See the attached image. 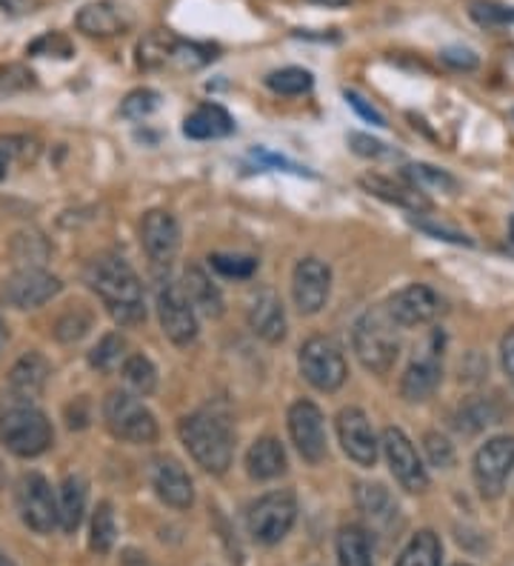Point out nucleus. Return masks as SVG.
<instances>
[{
  "mask_svg": "<svg viewBox=\"0 0 514 566\" xmlns=\"http://www.w3.org/2000/svg\"><path fill=\"white\" fill-rule=\"evenodd\" d=\"M90 290L101 297V304L117 326H140L146 321L144 283L132 270V263L120 255H101L86 270Z\"/></svg>",
  "mask_w": 514,
  "mask_h": 566,
  "instance_id": "1",
  "label": "nucleus"
},
{
  "mask_svg": "<svg viewBox=\"0 0 514 566\" xmlns=\"http://www.w3.org/2000/svg\"><path fill=\"white\" fill-rule=\"evenodd\" d=\"M0 443L14 458H41L55 443V429L41 407L7 392L0 401Z\"/></svg>",
  "mask_w": 514,
  "mask_h": 566,
  "instance_id": "2",
  "label": "nucleus"
},
{
  "mask_svg": "<svg viewBox=\"0 0 514 566\" xmlns=\"http://www.w3.org/2000/svg\"><path fill=\"white\" fill-rule=\"evenodd\" d=\"M178 436L200 470L209 475H227L234 458V438L223 418L212 412L183 415L178 423Z\"/></svg>",
  "mask_w": 514,
  "mask_h": 566,
  "instance_id": "3",
  "label": "nucleus"
},
{
  "mask_svg": "<svg viewBox=\"0 0 514 566\" xmlns=\"http://www.w3.org/2000/svg\"><path fill=\"white\" fill-rule=\"evenodd\" d=\"M395 321L386 310H369L352 326V349L357 360L375 375H386L400 355V340Z\"/></svg>",
  "mask_w": 514,
  "mask_h": 566,
  "instance_id": "4",
  "label": "nucleus"
},
{
  "mask_svg": "<svg viewBox=\"0 0 514 566\" xmlns=\"http://www.w3.org/2000/svg\"><path fill=\"white\" fill-rule=\"evenodd\" d=\"M103 423L112 438L132 443V447H149L160 436L155 412L140 401V395L126 392V389H112L103 398Z\"/></svg>",
  "mask_w": 514,
  "mask_h": 566,
  "instance_id": "5",
  "label": "nucleus"
},
{
  "mask_svg": "<svg viewBox=\"0 0 514 566\" xmlns=\"http://www.w3.org/2000/svg\"><path fill=\"white\" fill-rule=\"evenodd\" d=\"M297 366L308 387L317 392H337L349 378V366L343 355L340 344L329 335H312L303 340L301 353H297Z\"/></svg>",
  "mask_w": 514,
  "mask_h": 566,
  "instance_id": "6",
  "label": "nucleus"
},
{
  "mask_svg": "<svg viewBox=\"0 0 514 566\" xmlns=\"http://www.w3.org/2000/svg\"><path fill=\"white\" fill-rule=\"evenodd\" d=\"M297 521V497L292 490H274L249 506L246 526L252 541L263 546L281 544Z\"/></svg>",
  "mask_w": 514,
  "mask_h": 566,
  "instance_id": "7",
  "label": "nucleus"
},
{
  "mask_svg": "<svg viewBox=\"0 0 514 566\" xmlns=\"http://www.w3.org/2000/svg\"><path fill=\"white\" fill-rule=\"evenodd\" d=\"M155 310H158L160 329L175 346H189L198 340V312L189 304L183 283L160 277L155 290Z\"/></svg>",
  "mask_w": 514,
  "mask_h": 566,
  "instance_id": "8",
  "label": "nucleus"
},
{
  "mask_svg": "<svg viewBox=\"0 0 514 566\" xmlns=\"http://www.w3.org/2000/svg\"><path fill=\"white\" fill-rule=\"evenodd\" d=\"M512 472H514V436L489 438V441L474 452V461H472L474 484H478L480 495L489 497V501L503 495Z\"/></svg>",
  "mask_w": 514,
  "mask_h": 566,
  "instance_id": "9",
  "label": "nucleus"
},
{
  "mask_svg": "<svg viewBox=\"0 0 514 566\" xmlns=\"http://www.w3.org/2000/svg\"><path fill=\"white\" fill-rule=\"evenodd\" d=\"M14 504L23 524L38 535H49L57 526V495L41 472L21 475L14 490Z\"/></svg>",
  "mask_w": 514,
  "mask_h": 566,
  "instance_id": "10",
  "label": "nucleus"
},
{
  "mask_svg": "<svg viewBox=\"0 0 514 566\" xmlns=\"http://www.w3.org/2000/svg\"><path fill=\"white\" fill-rule=\"evenodd\" d=\"M63 292L61 277L46 272L43 266H27V270H18L3 281L0 286V297L3 304L12 306V310H41L49 301H55Z\"/></svg>",
  "mask_w": 514,
  "mask_h": 566,
  "instance_id": "11",
  "label": "nucleus"
},
{
  "mask_svg": "<svg viewBox=\"0 0 514 566\" xmlns=\"http://www.w3.org/2000/svg\"><path fill=\"white\" fill-rule=\"evenodd\" d=\"M380 449H384L386 463H389V472L406 492L420 495V492L429 490V472H426L418 449H415V443L409 441L403 429L386 427L384 436H380Z\"/></svg>",
  "mask_w": 514,
  "mask_h": 566,
  "instance_id": "12",
  "label": "nucleus"
},
{
  "mask_svg": "<svg viewBox=\"0 0 514 566\" xmlns=\"http://www.w3.org/2000/svg\"><path fill=\"white\" fill-rule=\"evenodd\" d=\"M286 427L289 438L295 443L297 455L306 463L317 467V463L326 458V449H329V441H326V421H323V412L315 401L308 398H301L289 407L286 412Z\"/></svg>",
  "mask_w": 514,
  "mask_h": 566,
  "instance_id": "13",
  "label": "nucleus"
},
{
  "mask_svg": "<svg viewBox=\"0 0 514 566\" xmlns=\"http://www.w3.org/2000/svg\"><path fill=\"white\" fill-rule=\"evenodd\" d=\"M335 429L346 458L355 461L357 467H364V470H371L377 458H380V438L371 427L369 415L360 407H343L335 418Z\"/></svg>",
  "mask_w": 514,
  "mask_h": 566,
  "instance_id": "14",
  "label": "nucleus"
},
{
  "mask_svg": "<svg viewBox=\"0 0 514 566\" xmlns=\"http://www.w3.org/2000/svg\"><path fill=\"white\" fill-rule=\"evenodd\" d=\"M440 378H443V335L432 332L423 353L406 366L403 378H400V395L409 403L426 401L440 387Z\"/></svg>",
  "mask_w": 514,
  "mask_h": 566,
  "instance_id": "15",
  "label": "nucleus"
},
{
  "mask_svg": "<svg viewBox=\"0 0 514 566\" xmlns=\"http://www.w3.org/2000/svg\"><path fill=\"white\" fill-rule=\"evenodd\" d=\"M332 270L321 258H303L292 272V301L301 315H317L329 304Z\"/></svg>",
  "mask_w": 514,
  "mask_h": 566,
  "instance_id": "16",
  "label": "nucleus"
},
{
  "mask_svg": "<svg viewBox=\"0 0 514 566\" xmlns=\"http://www.w3.org/2000/svg\"><path fill=\"white\" fill-rule=\"evenodd\" d=\"M386 312H389V318L398 326H403V329L426 326L432 324L440 312H443V297H440L432 286H426V283H409V286H403V290H398L389 297Z\"/></svg>",
  "mask_w": 514,
  "mask_h": 566,
  "instance_id": "17",
  "label": "nucleus"
},
{
  "mask_svg": "<svg viewBox=\"0 0 514 566\" xmlns=\"http://www.w3.org/2000/svg\"><path fill=\"white\" fill-rule=\"evenodd\" d=\"M140 243L155 266H169L180 249V223L166 209H151L140 221Z\"/></svg>",
  "mask_w": 514,
  "mask_h": 566,
  "instance_id": "18",
  "label": "nucleus"
},
{
  "mask_svg": "<svg viewBox=\"0 0 514 566\" xmlns=\"http://www.w3.org/2000/svg\"><path fill=\"white\" fill-rule=\"evenodd\" d=\"M151 486L155 495L171 510H189L195 504V484L186 467L175 458H160L151 470Z\"/></svg>",
  "mask_w": 514,
  "mask_h": 566,
  "instance_id": "19",
  "label": "nucleus"
},
{
  "mask_svg": "<svg viewBox=\"0 0 514 566\" xmlns=\"http://www.w3.org/2000/svg\"><path fill=\"white\" fill-rule=\"evenodd\" d=\"M52 366L41 353H23L9 369V395L23 398V401H38L49 384Z\"/></svg>",
  "mask_w": 514,
  "mask_h": 566,
  "instance_id": "20",
  "label": "nucleus"
},
{
  "mask_svg": "<svg viewBox=\"0 0 514 566\" xmlns=\"http://www.w3.org/2000/svg\"><path fill=\"white\" fill-rule=\"evenodd\" d=\"M249 326L258 338L266 344H281L286 338V310H283L281 297L272 290H261L249 304Z\"/></svg>",
  "mask_w": 514,
  "mask_h": 566,
  "instance_id": "21",
  "label": "nucleus"
},
{
  "mask_svg": "<svg viewBox=\"0 0 514 566\" xmlns=\"http://www.w3.org/2000/svg\"><path fill=\"white\" fill-rule=\"evenodd\" d=\"M75 27L90 38H115L129 27V18L124 14V9H117L109 0H97V3H86L77 12Z\"/></svg>",
  "mask_w": 514,
  "mask_h": 566,
  "instance_id": "22",
  "label": "nucleus"
},
{
  "mask_svg": "<svg viewBox=\"0 0 514 566\" xmlns=\"http://www.w3.org/2000/svg\"><path fill=\"white\" fill-rule=\"evenodd\" d=\"M289 458L286 449L277 438L266 436L258 438V441L249 447L246 452V472L252 481H274V478L286 475Z\"/></svg>",
  "mask_w": 514,
  "mask_h": 566,
  "instance_id": "23",
  "label": "nucleus"
},
{
  "mask_svg": "<svg viewBox=\"0 0 514 566\" xmlns=\"http://www.w3.org/2000/svg\"><path fill=\"white\" fill-rule=\"evenodd\" d=\"M183 292L189 297V304L195 306L198 315L203 318H220L227 312V301H223V292L214 286V281L206 275L200 266H186L183 272Z\"/></svg>",
  "mask_w": 514,
  "mask_h": 566,
  "instance_id": "24",
  "label": "nucleus"
},
{
  "mask_svg": "<svg viewBox=\"0 0 514 566\" xmlns=\"http://www.w3.org/2000/svg\"><path fill=\"white\" fill-rule=\"evenodd\" d=\"M86 501H90V481L83 475H66L61 490H57V526L66 535L77 532L86 515Z\"/></svg>",
  "mask_w": 514,
  "mask_h": 566,
  "instance_id": "25",
  "label": "nucleus"
},
{
  "mask_svg": "<svg viewBox=\"0 0 514 566\" xmlns=\"http://www.w3.org/2000/svg\"><path fill=\"white\" fill-rule=\"evenodd\" d=\"M234 132V120L220 104H203L183 120V135L192 140L227 138Z\"/></svg>",
  "mask_w": 514,
  "mask_h": 566,
  "instance_id": "26",
  "label": "nucleus"
},
{
  "mask_svg": "<svg viewBox=\"0 0 514 566\" xmlns=\"http://www.w3.org/2000/svg\"><path fill=\"white\" fill-rule=\"evenodd\" d=\"M360 187H364L369 195H375V198H380V201L411 209V212L429 209V201H426V195L420 192V189L395 184V180L384 178V175H364V178H360Z\"/></svg>",
  "mask_w": 514,
  "mask_h": 566,
  "instance_id": "27",
  "label": "nucleus"
},
{
  "mask_svg": "<svg viewBox=\"0 0 514 566\" xmlns=\"http://www.w3.org/2000/svg\"><path fill=\"white\" fill-rule=\"evenodd\" d=\"M355 501L357 510L364 512L366 518H371V524H391L398 515V504L391 501L384 484H357Z\"/></svg>",
  "mask_w": 514,
  "mask_h": 566,
  "instance_id": "28",
  "label": "nucleus"
},
{
  "mask_svg": "<svg viewBox=\"0 0 514 566\" xmlns=\"http://www.w3.org/2000/svg\"><path fill=\"white\" fill-rule=\"evenodd\" d=\"M337 564L340 566H371L369 535L360 524H346L337 532Z\"/></svg>",
  "mask_w": 514,
  "mask_h": 566,
  "instance_id": "29",
  "label": "nucleus"
},
{
  "mask_svg": "<svg viewBox=\"0 0 514 566\" xmlns=\"http://www.w3.org/2000/svg\"><path fill=\"white\" fill-rule=\"evenodd\" d=\"M180 38H175L171 32H164V29H155L149 35L140 38L137 43V66L144 70H160L166 63H171L175 57V49H178Z\"/></svg>",
  "mask_w": 514,
  "mask_h": 566,
  "instance_id": "30",
  "label": "nucleus"
},
{
  "mask_svg": "<svg viewBox=\"0 0 514 566\" xmlns=\"http://www.w3.org/2000/svg\"><path fill=\"white\" fill-rule=\"evenodd\" d=\"M440 560H443L440 538L432 530H423L406 544V549L400 553L398 564L395 566H440Z\"/></svg>",
  "mask_w": 514,
  "mask_h": 566,
  "instance_id": "31",
  "label": "nucleus"
},
{
  "mask_svg": "<svg viewBox=\"0 0 514 566\" xmlns=\"http://www.w3.org/2000/svg\"><path fill=\"white\" fill-rule=\"evenodd\" d=\"M120 375H124L132 392L140 395V398H149L158 389V369H155V364L144 353L126 355L124 366H120Z\"/></svg>",
  "mask_w": 514,
  "mask_h": 566,
  "instance_id": "32",
  "label": "nucleus"
},
{
  "mask_svg": "<svg viewBox=\"0 0 514 566\" xmlns=\"http://www.w3.org/2000/svg\"><path fill=\"white\" fill-rule=\"evenodd\" d=\"M115 538H117L115 512H112L109 501H101V504H97V510L92 512V526H90L92 553L109 555L112 546H115Z\"/></svg>",
  "mask_w": 514,
  "mask_h": 566,
  "instance_id": "33",
  "label": "nucleus"
},
{
  "mask_svg": "<svg viewBox=\"0 0 514 566\" xmlns=\"http://www.w3.org/2000/svg\"><path fill=\"white\" fill-rule=\"evenodd\" d=\"M403 175L411 180V187L420 189V192H445V195L458 192V180H454L449 172H443V169H438V166L411 164L406 166Z\"/></svg>",
  "mask_w": 514,
  "mask_h": 566,
  "instance_id": "34",
  "label": "nucleus"
},
{
  "mask_svg": "<svg viewBox=\"0 0 514 566\" xmlns=\"http://www.w3.org/2000/svg\"><path fill=\"white\" fill-rule=\"evenodd\" d=\"M126 360V340L117 335V332H109L97 340V346L90 353V364L95 366L97 373H112L117 366H124Z\"/></svg>",
  "mask_w": 514,
  "mask_h": 566,
  "instance_id": "35",
  "label": "nucleus"
},
{
  "mask_svg": "<svg viewBox=\"0 0 514 566\" xmlns=\"http://www.w3.org/2000/svg\"><path fill=\"white\" fill-rule=\"evenodd\" d=\"M312 72L301 70V66H286V70H277L266 77V86L277 95H303V92L312 90Z\"/></svg>",
  "mask_w": 514,
  "mask_h": 566,
  "instance_id": "36",
  "label": "nucleus"
},
{
  "mask_svg": "<svg viewBox=\"0 0 514 566\" xmlns=\"http://www.w3.org/2000/svg\"><path fill=\"white\" fill-rule=\"evenodd\" d=\"M212 270L223 277H234V281H246L258 272V261L249 255H232V252H214L209 258Z\"/></svg>",
  "mask_w": 514,
  "mask_h": 566,
  "instance_id": "37",
  "label": "nucleus"
},
{
  "mask_svg": "<svg viewBox=\"0 0 514 566\" xmlns=\"http://www.w3.org/2000/svg\"><path fill=\"white\" fill-rule=\"evenodd\" d=\"M34 86V72L23 63H3L0 66V97L23 95Z\"/></svg>",
  "mask_w": 514,
  "mask_h": 566,
  "instance_id": "38",
  "label": "nucleus"
},
{
  "mask_svg": "<svg viewBox=\"0 0 514 566\" xmlns=\"http://www.w3.org/2000/svg\"><path fill=\"white\" fill-rule=\"evenodd\" d=\"M469 14L480 27H508V23H514V7L494 3V0H472Z\"/></svg>",
  "mask_w": 514,
  "mask_h": 566,
  "instance_id": "39",
  "label": "nucleus"
},
{
  "mask_svg": "<svg viewBox=\"0 0 514 566\" xmlns=\"http://www.w3.org/2000/svg\"><path fill=\"white\" fill-rule=\"evenodd\" d=\"M158 106H160V92L144 86V90H135L124 97V104H120V115L129 120H144V118H149L151 112L158 109Z\"/></svg>",
  "mask_w": 514,
  "mask_h": 566,
  "instance_id": "40",
  "label": "nucleus"
},
{
  "mask_svg": "<svg viewBox=\"0 0 514 566\" xmlns=\"http://www.w3.org/2000/svg\"><path fill=\"white\" fill-rule=\"evenodd\" d=\"M92 329V315L86 310H69L55 324V338L61 344H75Z\"/></svg>",
  "mask_w": 514,
  "mask_h": 566,
  "instance_id": "41",
  "label": "nucleus"
},
{
  "mask_svg": "<svg viewBox=\"0 0 514 566\" xmlns=\"http://www.w3.org/2000/svg\"><path fill=\"white\" fill-rule=\"evenodd\" d=\"M497 421V412L492 409L489 401H472L460 409L458 415V429L460 432H480L483 427Z\"/></svg>",
  "mask_w": 514,
  "mask_h": 566,
  "instance_id": "42",
  "label": "nucleus"
},
{
  "mask_svg": "<svg viewBox=\"0 0 514 566\" xmlns=\"http://www.w3.org/2000/svg\"><path fill=\"white\" fill-rule=\"evenodd\" d=\"M423 452L426 458H429V463L438 467V470H449L454 463V447L449 443V438L440 436V432H426Z\"/></svg>",
  "mask_w": 514,
  "mask_h": 566,
  "instance_id": "43",
  "label": "nucleus"
},
{
  "mask_svg": "<svg viewBox=\"0 0 514 566\" xmlns=\"http://www.w3.org/2000/svg\"><path fill=\"white\" fill-rule=\"evenodd\" d=\"M214 49L203 46V43H186L178 41V49H175V57L171 61L180 63V66H189V70H200L209 61H214Z\"/></svg>",
  "mask_w": 514,
  "mask_h": 566,
  "instance_id": "44",
  "label": "nucleus"
},
{
  "mask_svg": "<svg viewBox=\"0 0 514 566\" xmlns=\"http://www.w3.org/2000/svg\"><path fill=\"white\" fill-rule=\"evenodd\" d=\"M29 52L32 55H57V57H69L72 55V43L66 41L57 32H49V35L38 38L34 43H29Z\"/></svg>",
  "mask_w": 514,
  "mask_h": 566,
  "instance_id": "45",
  "label": "nucleus"
},
{
  "mask_svg": "<svg viewBox=\"0 0 514 566\" xmlns=\"http://www.w3.org/2000/svg\"><path fill=\"white\" fill-rule=\"evenodd\" d=\"M411 223L418 229H423L426 235L438 238V241H449V243H463V247H472V241H469L463 232H458V229L452 227H443V223H432V221H423V218H411Z\"/></svg>",
  "mask_w": 514,
  "mask_h": 566,
  "instance_id": "46",
  "label": "nucleus"
},
{
  "mask_svg": "<svg viewBox=\"0 0 514 566\" xmlns=\"http://www.w3.org/2000/svg\"><path fill=\"white\" fill-rule=\"evenodd\" d=\"M349 146L360 155V158H389L391 155V149H386V144L369 138V135H364V132H352Z\"/></svg>",
  "mask_w": 514,
  "mask_h": 566,
  "instance_id": "47",
  "label": "nucleus"
},
{
  "mask_svg": "<svg viewBox=\"0 0 514 566\" xmlns=\"http://www.w3.org/2000/svg\"><path fill=\"white\" fill-rule=\"evenodd\" d=\"M343 95H346L349 106L357 112V115H360V118L369 120V124H375V126H386L384 115H380V112H377L375 106H371L364 95H357V92H349V90L343 92Z\"/></svg>",
  "mask_w": 514,
  "mask_h": 566,
  "instance_id": "48",
  "label": "nucleus"
},
{
  "mask_svg": "<svg viewBox=\"0 0 514 566\" xmlns=\"http://www.w3.org/2000/svg\"><path fill=\"white\" fill-rule=\"evenodd\" d=\"M440 57H443V63H449V66H454V70H474L478 66V55H474L472 49H443L440 52Z\"/></svg>",
  "mask_w": 514,
  "mask_h": 566,
  "instance_id": "49",
  "label": "nucleus"
},
{
  "mask_svg": "<svg viewBox=\"0 0 514 566\" xmlns=\"http://www.w3.org/2000/svg\"><path fill=\"white\" fill-rule=\"evenodd\" d=\"M501 364H503V373H506L508 384L514 387V326L506 329V335L501 338Z\"/></svg>",
  "mask_w": 514,
  "mask_h": 566,
  "instance_id": "50",
  "label": "nucleus"
},
{
  "mask_svg": "<svg viewBox=\"0 0 514 566\" xmlns=\"http://www.w3.org/2000/svg\"><path fill=\"white\" fill-rule=\"evenodd\" d=\"M254 158L266 160V164H272V166H281V169H286V172H295V175H312V172H308V169H303V166L292 164V160H286V158H277V155H272V153H261V149H258V153H254Z\"/></svg>",
  "mask_w": 514,
  "mask_h": 566,
  "instance_id": "51",
  "label": "nucleus"
},
{
  "mask_svg": "<svg viewBox=\"0 0 514 566\" xmlns=\"http://www.w3.org/2000/svg\"><path fill=\"white\" fill-rule=\"evenodd\" d=\"M306 3H315V7H326V9H343V7H349L352 0H306Z\"/></svg>",
  "mask_w": 514,
  "mask_h": 566,
  "instance_id": "52",
  "label": "nucleus"
},
{
  "mask_svg": "<svg viewBox=\"0 0 514 566\" xmlns=\"http://www.w3.org/2000/svg\"><path fill=\"white\" fill-rule=\"evenodd\" d=\"M0 9H3V12H23V9H27V0H0Z\"/></svg>",
  "mask_w": 514,
  "mask_h": 566,
  "instance_id": "53",
  "label": "nucleus"
},
{
  "mask_svg": "<svg viewBox=\"0 0 514 566\" xmlns=\"http://www.w3.org/2000/svg\"><path fill=\"white\" fill-rule=\"evenodd\" d=\"M7 169H9V155L0 149V180L7 178Z\"/></svg>",
  "mask_w": 514,
  "mask_h": 566,
  "instance_id": "54",
  "label": "nucleus"
},
{
  "mask_svg": "<svg viewBox=\"0 0 514 566\" xmlns=\"http://www.w3.org/2000/svg\"><path fill=\"white\" fill-rule=\"evenodd\" d=\"M508 249H512V252H514V214H512V218H508Z\"/></svg>",
  "mask_w": 514,
  "mask_h": 566,
  "instance_id": "55",
  "label": "nucleus"
},
{
  "mask_svg": "<svg viewBox=\"0 0 514 566\" xmlns=\"http://www.w3.org/2000/svg\"><path fill=\"white\" fill-rule=\"evenodd\" d=\"M3 344H7V324L0 318V353H3Z\"/></svg>",
  "mask_w": 514,
  "mask_h": 566,
  "instance_id": "56",
  "label": "nucleus"
},
{
  "mask_svg": "<svg viewBox=\"0 0 514 566\" xmlns=\"http://www.w3.org/2000/svg\"><path fill=\"white\" fill-rule=\"evenodd\" d=\"M0 566H14V560L9 558V555H3V553H0Z\"/></svg>",
  "mask_w": 514,
  "mask_h": 566,
  "instance_id": "57",
  "label": "nucleus"
},
{
  "mask_svg": "<svg viewBox=\"0 0 514 566\" xmlns=\"http://www.w3.org/2000/svg\"><path fill=\"white\" fill-rule=\"evenodd\" d=\"M454 566H472V564H454Z\"/></svg>",
  "mask_w": 514,
  "mask_h": 566,
  "instance_id": "58",
  "label": "nucleus"
}]
</instances>
